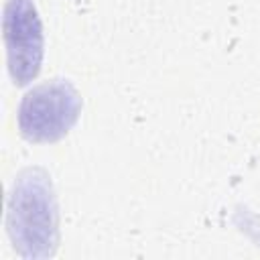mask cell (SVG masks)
I'll return each mask as SVG.
<instances>
[{
  "instance_id": "6da1fadb",
  "label": "cell",
  "mask_w": 260,
  "mask_h": 260,
  "mask_svg": "<svg viewBox=\"0 0 260 260\" xmlns=\"http://www.w3.org/2000/svg\"><path fill=\"white\" fill-rule=\"evenodd\" d=\"M8 236L22 258H49L59 244V211L51 177L43 169L22 171L8 195Z\"/></svg>"
},
{
  "instance_id": "7a4b0ae2",
  "label": "cell",
  "mask_w": 260,
  "mask_h": 260,
  "mask_svg": "<svg viewBox=\"0 0 260 260\" xmlns=\"http://www.w3.org/2000/svg\"><path fill=\"white\" fill-rule=\"evenodd\" d=\"M81 98L65 79H51L28 89L16 112L20 134L28 142H57L77 122Z\"/></svg>"
},
{
  "instance_id": "3957f363",
  "label": "cell",
  "mask_w": 260,
  "mask_h": 260,
  "mask_svg": "<svg viewBox=\"0 0 260 260\" xmlns=\"http://www.w3.org/2000/svg\"><path fill=\"white\" fill-rule=\"evenodd\" d=\"M4 45L8 73L16 85L30 83L43 63V24L32 0H6Z\"/></svg>"
}]
</instances>
